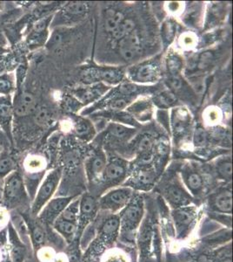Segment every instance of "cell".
I'll return each instance as SVG.
<instances>
[{
	"label": "cell",
	"instance_id": "27",
	"mask_svg": "<svg viewBox=\"0 0 233 262\" xmlns=\"http://www.w3.org/2000/svg\"><path fill=\"white\" fill-rule=\"evenodd\" d=\"M135 27L136 25L133 19L124 18V20L122 21L121 24L119 25L118 28L112 33V39L116 41L120 40L125 36L133 33V31L135 30Z\"/></svg>",
	"mask_w": 233,
	"mask_h": 262
},
{
	"label": "cell",
	"instance_id": "15",
	"mask_svg": "<svg viewBox=\"0 0 233 262\" xmlns=\"http://www.w3.org/2000/svg\"><path fill=\"white\" fill-rule=\"evenodd\" d=\"M12 102L14 115L19 117L32 115L37 108V99L33 94L27 91L21 92Z\"/></svg>",
	"mask_w": 233,
	"mask_h": 262
},
{
	"label": "cell",
	"instance_id": "20",
	"mask_svg": "<svg viewBox=\"0 0 233 262\" xmlns=\"http://www.w3.org/2000/svg\"><path fill=\"white\" fill-rule=\"evenodd\" d=\"M54 229L62 235L68 243L73 242L74 238L77 233V223L72 221H66L62 217L57 219L54 225Z\"/></svg>",
	"mask_w": 233,
	"mask_h": 262
},
{
	"label": "cell",
	"instance_id": "21",
	"mask_svg": "<svg viewBox=\"0 0 233 262\" xmlns=\"http://www.w3.org/2000/svg\"><path fill=\"white\" fill-rule=\"evenodd\" d=\"M176 110L172 111V128L177 133H183L189 123L190 116L188 111L184 107H175Z\"/></svg>",
	"mask_w": 233,
	"mask_h": 262
},
{
	"label": "cell",
	"instance_id": "4",
	"mask_svg": "<svg viewBox=\"0 0 233 262\" xmlns=\"http://www.w3.org/2000/svg\"><path fill=\"white\" fill-rule=\"evenodd\" d=\"M124 77V72L118 68H90L83 72L81 80L85 83H93L97 81L107 82V83L118 84L122 81Z\"/></svg>",
	"mask_w": 233,
	"mask_h": 262
},
{
	"label": "cell",
	"instance_id": "1",
	"mask_svg": "<svg viewBox=\"0 0 233 262\" xmlns=\"http://www.w3.org/2000/svg\"><path fill=\"white\" fill-rule=\"evenodd\" d=\"M144 204L140 198L132 199L119 215L120 232L122 235L130 239L134 237L144 216Z\"/></svg>",
	"mask_w": 233,
	"mask_h": 262
},
{
	"label": "cell",
	"instance_id": "32",
	"mask_svg": "<svg viewBox=\"0 0 233 262\" xmlns=\"http://www.w3.org/2000/svg\"><path fill=\"white\" fill-rule=\"evenodd\" d=\"M182 66H183L182 60L179 56H177V54L170 55L166 60V67L170 73V75H180Z\"/></svg>",
	"mask_w": 233,
	"mask_h": 262
},
{
	"label": "cell",
	"instance_id": "46",
	"mask_svg": "<svg viewBox=\"0 0 233 262\" xmlns=\"http://www.w3.org/2000/svg\"><path fill=\"white\" fill-rule=\"evenodd\" d=\"M6 217V213L3 211H0V225H2L5 222Z\"/></svg>",
	"mask_w": 233,
	"mask_h": 262
},
{
	"label": "cell",
	"instance_id": "7",
	"mask_svg": "<svg viewBox=\"0 0 233 262\" xmlns=\"http://www.w3.org/2000/svg\"><path fill=\"white\" fill-rule=\"evenodd\" d=\"M98 209V200L94 196L84 194L80 198L77 235H81L85 228L94 220Z\"/></svg>",
	"mask_w": 233,
	"mask_h": 262
},
{
	"label": "cell",
	"instance_id": "16",
	"mask_svg": "<svg viewBox=\"0 0 233 262\" xmlns=\"http://www.w3.org/2000/svg\"><path fill=\"white\" fill-rule=\"evenodd\" d=\"M126 166L120 161H112L107 164L101 179L107 184H118L124 179Z\"/></svg>",
	"mask_w": 233,
	"mask_h": 262
},
{
	"label": "cell",
	"instance_id": "35",
	"mask_svg": "<svg viewBox=\"0 0 233 262\" xmlns=\"http://www.w3.org/2000/svg\"><path fill=\"white\" fill-rule=\"evenodd\" d=\"M209 136L204 128L198 127L196 128L193 133V144L195 147L201 148L204 147L208 143Z\"/></svg>",
	"mask_w": 233,
	"mask_h": 262
},
{
	"label": "cell",
	"instance_id": "3",
	"mask_svg": "<svg viewBox=\"0 0 233 262\" xmlns=\"http://www.w3.org/2000/svg\"><path fill=\"white\" fill-rule=\"evenodd\" d=\"M133 190L131 187L117 188L101 196L98 207L103 211L116 212L124 209L133 199Z\"/></svg>",
	"mask_w": 233,
	"mask_h": 262
},
{
	"label": "cell",
	"instance_id": "44",
	"mask_svg": "<svg viewBox=\"0 0 233 262\" xmlns=\"http://www.w3.org/2000/svg\"><path fill=\"white\" fill-rule=\"evenodd\" d=\"M182 40H183L184 44H185L186 47H191V46L193 45L195 43L194 36H192L190 33H187V34H185L183 36Z\"/></svg>",
	"mask_w": 233,
	"mask_h": 262
},
{
	"label": "cell",
	"instance_id": "41",
	"mask_svg": "<svg viewBox=\"0 0 233 262\" xmlns=\"http://www.w3.org/2000/svg\"><path fill=\"white\" fill-rule=\"evenodd\" d=\"M32 237H33V244L35 245L36 247L41 246L44 243V238H45L44 230L38 225L34 226L32 231Z\"/></svg>",
	"mask_w": 233,
	"mask_h": 262
},
{
	"label": "cell",
	"instance_id": "5",
	"mask_svg": "<svg viewBox=\"0 0 233 262\" xmlns=\"http://www.w3.org/2000/svg\"><path fill=\"white\" fill-rule=\"evenodd\" d=\"M27 196L24 179L18 171H12L7 175L4 186V200L8 206H15L23 202Z\"/></svg>",
	"mask_w": 233,
	"mask_h": 262
},
{
	"label": "cell",
	"instance_id": "8",
	"mask_svg": "<svg viewBox=\"0 0 233 262\" xmlns=\"http://www.w3.org/2000/svg\"><path fill=\"white\" fill-rule=\"evenodd\" d=\"M129 75L133 81L139 83H152L160 79V67L158 61L150 60L129 69Z\"/></svg>",
	"mask_w": 233,
	"mask_h": 262
},
{
	"label": "cell",
	"instance_id": "12",
	"mask_svg": "<svg viewBox=\"0 0 233 262\" xmlns=\"http://www.w3.org/2000/svg\"><path fill=\"white\" fill-rule=\"evenodd\" d=\"M88 5L84 2H71L64 6L59 14V24H72L86 17L88 13Z\"/></svg>",
	"mask_w": 233,
	"mask_h": 262
},
{
	"label": "cell",
	"instance_id": "34",
	"mask_svg": "<svg viewBox=\"0 0 233 262\" xmlns=\"http://www.w3.org/2000/svg\"><path fill=\"white\" fill-rule=\"evenodd\" d=\"M45 164L44 159L39 157H29L24 163V166L29 172H39L43 170Z\"/></svg>",
	"mask_w": 233,
	"mask_h": 262
},
{
	"label": "cell",
	"instance_id": "10",
	"mask_svg": "<svg viewBox=\"0 0 233 262\" xmlns=\"http://www.w3.org/2000/svg\"><path fill=\"white\" fill-rule=\"evenodd\" d=\"M165 200L172 207L177 208L182 206H189L192 202V196L184 189L178 182H171L164 189Z\"/></svg>",
	"mask_w": 233,
	"mask_h": 262
},
{
	"label": "cell",
	"instance_id": "6",
	"mask_svg": "<svg viewBox=\"0 0 233 262\" xmlns=\"http://www.w3.org/2000/svg\"><path fill=\"white\" fill-rule=\"evenodd\" d=\"M177 238H184L189 234L197 219V210L193 206H182L175 208L171 212Z\"/></svg>",
	"mask_w": 233,
	"mask_h": 262
},
{
	"label": "cell",
	"instance_id": "18",
	"mask_svg": "<svg viewBox=\"0 0 233 262\" xmlns=\"http://www.w3.org/2000/svg\"><path fill=\"white\" fill-rule=\"evenodd\" d=\"M183 180L186 187L188 188L194 196L200 195L204 189L203 178L197 170L186 168L183 170Z\"/></svg>",
	"mask_w": 233,
	"mask_h": 262
},
{
	"label": "cell",
	"instance_id": "23",
	"mask_svg": "<svg viewBox=\"0 0 233 262\" xmlns=\"http://www.w3.org/2000/svg\"><path fill=\"white\" fill-rule=\"evenodd\" d=\"M107 129L112 137L121 139V140L129 139L136 134L135 128H129V127H127L122 123H118V122H113L110 123Z\"/></svg>",
	"mask_w": 233,
	"mask_h": 262
},
{
	"label": "cell",
	"instance_id": "19",
	"mask_svg": "<svg viewBox=\"0 0 233 262\" xmlns=\"http://www.w3.org/2000/svg\"><path fill=\"white\" fill-rule=\"evenodd\" d=\"M120 230V221L119 216L112 215L111 217H107L100 226L99 233L105 242H111L115 239L118 236Z\"/></svg>",
	"mask_w": 233,
	"mask_h": 262
},
{
	"label": "cell",
	"instance_id": "45",
	"mask_svg": "<svg viewBox=\"0 0 233 262\" xmlns=\"http://www.w3.org/2000/svg\"><path fill=\"white\" fill-rule=\"evenodd\" d=\"M207 115H208V116H212V117H209V118H208L209 122H216V121L218 120V118H219V115H218V112H217V111H213V110H211V111H209V112L207 113Z\"/></svg>",
	"mask_w": 233,
	"mask_h": 262
},
{
	"label": "cell",
	"instance_id": "48",
	"mask_svg": "<svg viewBox=\"0 0 233 262\" xmlns=\"http://www.w3.org/2000/svg\"><path fill=\"white\" fill-rule=\"evenodd\" d=\"M0 259H1V257H0Z\"/></svg>",
	"mask_w": 233,
	"mask_h": 262
},
{
	"label": "cell",
	"instance_id": "47",
	"mask_svg": "<svg viewBox=\"0 0 233 262\" xmlns=\"http://www.w3.org/2000/svg\"><path fill=\"white\" fill-rule=\"evenodd\" d=\"M2 51H3V49H2V48H0V54H1V53H2Z\"/></svg>",
	"mask_w": 233,
	"mask_h": 262
},
{
	"label": "cell",
	"instance_id": "33",
	"mask_svg": "<svg viewBox=\"0 0 233 262\" xmlns=\"http://www.w3.org/2000/svg\"><path fill=\"white\" fill-rule=\"evenodd\" d=\"M15 163L12 158L7 154L0 156V177L7 176L12 172L14 169Z\"/></svg>",
	"mask_w": 233,
	"mask_h": 262
},
{
	"label": "cell",
	"instance_id": "42",
	"mask_svg": "<svg viewBox=\"0 0 233 262\" xmlns=\"http://www.w3.org/2000/svg\"><path fill=\"white\" fill-rule=\"evenodd\" d=\"M65 39V35L61 31H55L50 36V39L48 40L47 47L50 48H57Z\"/></svg>",
	"mask_w": 233,
	"mask_h": 262
},
{
	"label": "cell",
	"instance_id": "36",
	"mask_svg": "<svg viewBox=\"0 0 233 262\" xmlns=\"http://www.w3.org/2000/svg\"><path fill=\"white\" fill-rule=\"evenodd\" d=\"M153 138L150 135H144L143 137L139 139V143L137 144V150L139 154H144L151 152V149L153 148Z\"/></svg>",
	"mask_w": 233,
	"mask_h": 262
},
{
	"label": "cell",
	"instance_id": "13",
	"mask_svg": "<svg viewBox=\"0 0 233 262\" xmlns=\"http://www.w3.org/2000/svg\"><path fill=\"white\" fill-rule=\"evenodd\" d=\"M209 206L213 211L224 214H231L232 194L230 189H223L210 196Z\"/></svg>",
	"mask_w": 233,
	"mask_h": 262
},
{
	"label": "cell",
	"instance_id": "9",
	"mask_svg": "<svg viewBox=\"0 0 233 262\" xmlns=\"http://www.w3.org/2000/svg\"><path fill=\"white\" fill-rule=\"evenodd\" d=\"M72 196H60L51 199L39 212V221L47 225H54L57 219L64 212L69 204L72 201Z\"/></svg>",
	"mask_w": 233,
	"mask_h": 262
},
{
	"label": "cell",
	"instance_id": "29",
	"mask_svg": "<svg viewBox=\"0 0 233 262\" xmlns=\"http://www.w3.org/2000/svg\"><path fill=\"white\" fill-rule=\"evenodd\" d=\"M80 199L72 200L59 217H62L64 220H66V221H72V222L77 223L79 212H80Z\"/></svg>",
	"mask_w": 233,
	"mask_h": 262
},
{
	"label": "cell",
	"instance_id": "22",
	"mask_svg": "<svg viewBox=\"0 0 233 262\" xmlns=\"http://www.w3.org/2000/svg\"><path fill=\"white\" fill-rule=\"evenodd\" d=\"M124 16L121 12L116 10H107L105 12L103 18V27L107 33L112 34L118 28V26L121 24L122 21L124 19Z\"/></svg>",
	"mask_w": 233,
	"mask_h": 262
},
{
	"label": "cell",
	"instance_id": "26",
	"mask_svg": "<svg viewBox=\"0 0 233 262\" xmlns=\"http://www.w3.org/2000/svg\"><path fill=\"white\" fill-rule=\"evenodd\" d=\"M129 111L133 114V117H138L141 121H145L150 118L151 113V103L149 101H139L133 107H129Z\"/></svg>",
	"mask_w": 233,
	"mask_h": 262
},
{
	"label": "cell",
	"instance_id": "14",
	"mask_svg": "<svg viewBox=\"0 0 233 262\" xmlns=\"http://www.w3.org/2000/svg\"><path fill=\"white\" fill-rule=\"evenodd\" d=\"M14 116L13 102L10 95H0V128L12 137V122Z\"/></svg>",
	"mask_w": 233,
	"mask_h": 262
},
{
	"label": "cell",
	"instance_id": "38",
	"mask_svg": "<svg viewBox=\"0 0 233 262\" xmlns=\"http://www.w3.org/2000/svg\"><path fill=\"white\" fill-rule=\"evenodd\" d=\"M176 27L172 21L168 20L165 22L162 28L163 40L165 43L170 44L174 39Z\"/></svg>",
	"mask_w": 233,
	"mask_h": 262
},
{
	"label": "cell",
	"instance_id": "37",
	"mask_svg": "<svg viewBox=\"0 0 233 262\" xmlns=\"http://www.w3.org/2000/svg\"><path fill=\"white\" fill-rule=\"evenodd\" d=\"M130 98L129 97H125V96H117L115 98L112 99V101H109L108 103V107L110 110L116 111H122L127 107L128 105L130 104Z\"/></svg>",
	"mask_w": 233,
	"mask_h": 262
},
{
	"label": "cell",
	"instance_id": "30",
	"mask_svg": "<svg viewBox=\"0 0 233 262\" xmlns=\"http://www.w3.org/2000/svg\"><path fill=\"white\" fill-rule=\"evenodd\" d=\"M92 129H93V126L88 120L79 118L77 122H75L74 130L76 132L77 137H82V138L89 137L92 134Z\"/></svg>",
	"mask_w": 233,
	"mask_h": 262
},
{
	"label": "cell",
	"instance_id": "17",
	"mask_svg": "<svg viewBox=\"0 0 233 262\" xmlns=\"http://www.w3.org/2000/svg\"><path fill=\"white\" fill-rule=\"evenodd\" d=\"M107 161L106 155L100 151L90 158L86 164V172L90 181H95L101 179L103 170L107 166Z\"/></svg>",
	"mask_w": 233,
	"mask_h": 262
},
{
	"label": "cell",
	"instance_id": "24",
	"mask_svg": "<svg viewBox=\"0 0 233 262\" xmlns=\"http://www.w3.org/2000/svg\"><path fill=\"white\" fill-rule=\"evenodd\" d=\"M156 179V174L151 168H145L139 170L134 178V184L139 188L150 187L153 185Z\"/></svg>",
	"mask_w": 233,
	"mask_h": 262
},
{
	"label": "cell",
	"instance_id": "2",
	"mask_svg": "<svg viewBox=\"0 0 233 262\" xmlns=\"http://www.w3.org/2000/svg\"><path fill=\"white\" fill-rule=\"evenodd\" d=\"M61 178L62 170L60 168L51 170L44 178V181L37 191L35 199L33 200L32 206V214L33 216H38L44 206L51 200L59 186Z\"/></svg>",
	"mask_w": 233,
	"mask_h": 262
},
{
	"label": "cell",
	"instance_id": "31",
	"mask_svg": "<svg viewBox=\"0 0 233 262\" xmlns=\"http://www.w3.org/2000/svg\"><path fill=\"white\" fill-rule=\"evenodd\" d=\"M34 121L38 125L47 126L50 122V111H48L47 107H39L36 108L34 111Z\"/></svg>",
	"mask_w": 233,
	"mask_h": 262
},
{
	"label": "cell",
	"instance_id": "28",
	"mask_svg": "<svg viewBox=\"0 0 233 262\" xmlns=\"http://www.w3.org/2000/svg\"><path fill=\"white\" fill-rule=\"evenodd\" d=\"M154 102L162 108L172 107L177 102V96L171 90H165L159 94L154 99Z\"/></svg>",
	"mask_w": 233,
	"mask_h": 262
},
{
	"label": "cell",
	"instance_id": "39",
	"mask_svg": "<svg viewBox=\"0 0 233 262\" xmlns=\"http://www.w3.org/2000/svg\"><path fill=\"white\" fill-rule=\"evenodd\" d=\"M213 60V54L212 52H204L198 56L197 67L198 69L203 70V69L209 68V66L212 64Z\"/></svg>",
	"mask_w": 233,
	"mask_h": 262
},
{
	"label": "cell",
	"instance_id": "43",
	"mask_svg": "<svg viewBox=\"0 0 233 262\" xmlns=\"http://www.w3.org/2000/svg\"><path fill=\"white\" fill-rule=\"evenodd\" d=\"M12 90V81L7 75L0 76V95H10Z\"/></svg>",
	"mask_w": 233,
	"mask_h": 262
},
{
	"label": "cell",
	"instance_id": "11",
	"mask_svg": "<svg viewBox=\"0 0 233 262\" xmlns=\"http://www.w3.org/2000/svg\"><path fill=\"white\" fill-rule=\"evenodd\" d=\"M118 52L125 60L135 59L141 53L140 37L136 30L118 40Z\"/></svg>",
	"mask_w": 233,
	"mask_h": 262
},
{
	"label": "cell",
	"instance_id": "25",
	"mask_svg": "<svg viewBox=\"0 0 233 262\" xmlns=\"http://www.w3.org/2000/svg\"><path fill=\"white\" fill-rule=\"evenodd\" d=\"M215 170L219 179L225 181H230L232 176V165L230 157L222 158L218 160L215 164Z\"/></svg>",
	"mask_w": 233,
	"mask_h": 262
},
{
	"label": "cell",
	"instance_id": "40",
	"mask_svg": "<svg viewBox=\"0 0 233 262\" xmlns=\"http://www.w3.org/2000/svg\"><path fill=\"white\" fill-rule=\"evenodd\" d=\"M19 242H13L12 249V262H23L24 257V248L23 246H19Z\"/></svg>",
	"mask_w": 233,
	"mask_h": 262
}]
</instances>
